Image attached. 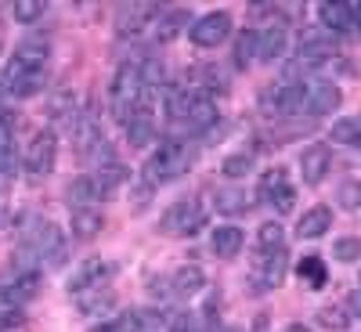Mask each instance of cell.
<instances>
[{
    "label": "cell",
    "instance_id": "cell-1",
    "mask_svg": "<svg viewBox=\"0 0 361 332\" xmlns=\"http://www.w3.org/2000/svg\"><path fill=\"white\" fill-rule=\"evenodd\" d=\"M163 109H166V119L177 127H185L188 134H214V127L221 123V112H217V102L202 94L195 87H166L163 94Z\"/></svg>",
    "mask_w": 361,
    "mask_h": 332
},
{
    "label": "cell",
    "instance_id": "cell-2",
    "mask_svg": "<svg viewBox=\"0 0 361 332\" xmlns=\"http://www.w3.org/2000/svg\"><path fill=\"white\" fill-rule=\"evenodd\" d=\"M195 163V148L188 141H180V137H166L152 156L145 159L141 166V180L148 188H159V185H170V180L177 177H185Z\"/></svg>",
    "mask_w": 361,
    "mask_h": 332
},
{
    "label": "cell",
    "instance_id": "cell-3",
    "mask_svg": "<svg viewBox=\"0 0 361 332\" xmlns=\"http://www.w3.org/2000/svg\"><path fill=\"white\" fill-rule=\"evenodd\" d=\"M145 94V80H141V62H123L116 69L112 83H109V105L116 123H127V116L134 112L137 98Z\"/></svg>",
    "mask_w": 361,
    "mask_h": 332
},
{
    "label": "cell",
    "instance_id": "cell-4",
    "mask_svg": "<svg viewBox=\"0 0 361 332\" xmlns=\"http://www.w3.org/2000/svg\"><path fill=\"white\" fill-rule=\"evenodd\" d=\"M260 112L267 119H296V116H307L304 112V87L300 83H275V87H264L260 98H257Z\"/></svg>",
    "mask_w": 361,
    "mask_h": 332
},
{
    "label": "cell",
    "instance_id": "cell-5",
    "mask_svg": "<svg viewBox=\"0 0 361 332\" xmlns=\"http://www.w3.org/2000/svg\"><path fill=\"white\" fill-rule=\"evenodd\" d=\"M54 163H58V134L51 127H44L33 134L29 148L22 152V173L29 180H44V177H51Z\"/></svg>",
    "mask_w": 361,
    "mask_h": 332
},
{
    "label": "cell",
    "instance_id": "cell-6",
    "mask_svg": "<svg viewBox=\"0 0 361 332\" xmlns=\"http://www.w3.org/2000/svg\"><path fill=\"white\" fill-rule=\"evenodd\" d=\"M257 195H260V202H264L267 209H275L279 217H286V214H293V209H296V188L289 185L286 166H271V170H264Z\"/></svg>",
    "mask_w": 361,
    "mask_h": 332
},
{
    "label": "cell",
    "instance_id": "cell-7",
    "mask_svg": "<svg viewBox=\"0 0 361 332\" xmlns=\"http://www.w3.org/2000/svg\"><path fill=\"white\" fill-rule=\"evenodd\" d=\"M163 4H123L116 11V33L123 40H148Z\"/></svg>",
    "mask_w": 361,
    "mask_h": 332
},
{
    "label": "cell",
    "instance_id": "cell-8",
    "mask_svg": "<svg viewBox=\"0 0 361 332\" xmlns=\"http://www.w3.org/2000/svg\"><path fill=\"white\" fill-rule=\"evenodd\" d=\"M44 87H47V69H25L8 62L4 73H0V94L8 98H33Z\"/></svg>",
    "mask_w": 361,
    "mask_h": 332
},
{
    "label": "cell",
    "instance_id": "cell-9",
    "mask_svg": "<svg viewBox=\"0 0 361 332\" xmlns=\"http://www.w3.org/2000/svg\"><path fill=\"white\" fill-rule=\"evenodd\" d=\"M112 275H116V264H109V260H102V257H90V260H83L73 275H69L66 289H69V296H87V293L105 289Z\"/></svg>",
    "mask_w": 361,
    "mask_h": 332
},
{
    "label": "cell",
    "instance_id": "cell-10",
    "mask_svg": "<svg viewBox=\"0 0 361 332\" xmlns=\"http://www.w3.org/2000/svg\"><path fill=\"white\" fill-rule=\"evenodd\" d=\"M163 228L170 235H180V238H192L206 228V209L199 199H180L166 209V217H163Z\"/></svg>",
    "mask_w": 361,
    "mask_h": 332
},
{
    "label": "cell",
    "instance_id": "cell-11",
    "mask_svg": "<svg viewBox=\"0 0 361 332\" xmlns=\"http://www.w3.org/2000/svg\"><path fill=\"white\" fill-rule=\"evenodd\" d=\"M300 87H304V112H307V119L333 116L340 109V102H343L340 87L333 80H304Z\"/></svg>",
    "mask_w": 361,
    "mask_h": 332
},
{
    "label": "cell",
    "instance_id": "cell-12",
    "mask_svg": "<svg viewBox=\"0 0 361 332\" xmlns=\"http://www.w3.org/2000/svg\"><path fill=\"white\" fill-rule=\"evenodd\" d=\"M228 37H231V15L228 11H209V15L195 18L188 29V40L195 47H221Z\"/></svg>",
    "mask_w": 361,
    "mask_h": 332
},
{
    "label": "cell",
    "instance_id": "cell-13",
    "mask_svg": "<svg viewBox=\"0 0 361 332\" xmlns=\"http://www.w3.org/2000/svg\"><path fill=\"white\" fill-rule=\"evenodd\" d=\"M40 282H44L40 271H11V278L0 282V304L4 307L25 304V300H33L40 293Z\"/></svg>",
    "mask_w": 361,
    "mask_h": 332
},
{
    "label": "cell",
    "instance_id": "cell-14",
    "mask_svg": "<svg viewBox=\"0 0 361 332\" xmlns=\"http://www.w3.org/2000/svg\"><path fill=\"white\" fill-rule=\"evenodd\" d=\"M333 170V148L329 145H307L304 152H300V177H304V185H322L325 173Z\"/></svg>",
    "mask_w": 361,
    "mask_h": 332
},
{
    "label": "cell",
    "instance_id": "cell-15",
    "mask_svg": "<svg viewBox=\"0 0 361 332\" xmlns=\"http://www.w3.org/2000/svg\"><path fill=\"white\" fill-rule=\"evenodd\" d=\"M47 58H51V40L44 33H33V37H22L11 51V62L15 66H25V69H47Z\"/></svg>",
    "mask_w": 361,
    "mask_h": 332
},
{
    "label": "cell",
    "instance_id": "cell-16",
    "mask_svg": "<svg viewBox=\"0 0 361 332\" xmlns=\"http://www.w3.org/2000/svg\"><path fill=\"white\" fill-rule=\"evenodd\" d=\"M318 22L329 29V37H347V33H354V4H347V0H325V4H318Z\"/></svg>",
    "mask_w": 361,
    "mask_h": 332
},
{
    "label": "cell",
    "instance_id": "cell-17",
    "mask_svg": "<svg viewBox=\"0 0 361 332\" xmlns=\"http://www.w3.org/2000/svg\"><path fill=\"white\" fill-rule=\"evenodd\" d=\"M253 271H257V282H260L264 289H279V285L286 282V271H289V253H286V246H282V250H271V253H260Z\"/></svg>",
    "mask_w": 361,
    "mask_h": 332
},
{
    "label": "cell",
    "instance_id": "cell-18",
    "mask_svg": "<svg viewBox=\"0 0 361 332\" xmlns=\"http://www.w3.org/2000/svg\"><path fill=\"white\" fill-rule=\"evenodd\" d=\"M185 25H188V11L185 8H170L163 4L156 25H152V37L148 40H156V44H166V40H177L180 33H185Z\"/></svg>",
    "mask_w": 361,
    "mask_h": 332
},
{
    "label": "cell",
    "instance_id": "cell-19",
    "mask_svg": "<svg viewBox=\"0 0 361 332\" xmlns=\"http://www.w3.org/2000/svg\"><path fill=\"white\" fill-rule=\"evenodd\" d=\"M214 209L224 217H243V214H250V195L235 185H221V188H214Z\"/></svg>",
    "mask_w": 361,
    "mask_h": 332
},
{
    "label": "cell",
    "instance_id": "cell-20",
    "mask_svg": "<svg viewBox=\"0 0 361 332\" xmlns=\"http://www.w3.org/2000/svg\"><path fill=\"white\" fill-rule=\"evenodd\" d=\"M69 217H73V235L76 238H94L105 228V214L98 206H73Z\"/></svg>",
    "mask_w": 361,
    "mask_h": 332
},
{
    "label": "cell",
    "instance_id": "cell-21",
    "mask_svg": "<svg viewBox=\"0 0 361 332\" xmlns=\"http://www.w3.org/2000/svg\"><path fill=\"white\" fill-rule=\"evenodd\" d=\"M329 228H333V209L329 206H311V209H304V217L296 221L300 238H322Z\"/></svg>",
    "mask_w": 361,
    "mask_h": 332
},
{
    "label": "cell",
    "instance_id": "cell-22",
    "mask_svg": "<svg viewBox=\"0 0 361 332\" xmlns=\"http://www.w3.org/2000/svg\"><path fill=\"white\" fill-rule=\"evenodd\" d=\"M286 47H289L286 25H267L264 33H260V51H257V58L271 66V62H279V58L286 54Z\"/></svg>",
    "mask_w": 361,
    "mask_h": 332
},
{
    "label": "cell",
    "instance_id": "cell-23",
    "mask_svg": "<svg viewBox=\"0 0 361 332\" xmlns=\"http://www.w3.org/2000/svg\"><path fill=\"white\" fill-rule=\"evenodd\" d=\"M243 242H246V235L238 231V228H231V224H224V228H217L214 235H209V250H214L221 260H231V257H238Z\"/></svg>",
    "mask_w": 361,
    "mask_h": 332
},
{
    "label": "cell",
    "instance_id": "cell-24",
    "mask_svg": "<svg viewBox=\"0 0 361 332\" xmlns=\"http://www.w3.org/2000/svg\"><path fill=\"white\" fill-rule=\"evenodd\" d=\"M202 285H206V275H202V267H195V264L177 267L170 275V293L173 296H195Z\"/></svg>",
    "mask_w": 361,
    "mask_h": 332
},
{
    "label": "cell",
    "instance_id": "cell-25",
    "mask_svg": "<svg viewBox=\"0 0 361 332\" xmlns=\"http://www.w3.org/2000/svg\"><path fill=\"white\" fill-rule=\"evenodd\" d=\"M257 51H260V29H243L238 40H235V66L246 69L257 58Z\"/></svg>",
    "mask_w": 361,
    "mask_h": 332
},
{
    "label": "cell",
    "instance_id": "cell-26",
    "mask_svg": "<svg viewBox=\"0 0 361 332\" xmlns=\"http://www.w3.org/2000/svg\"><path fill=\"white\" fill-rule=\"evenodd\" d=\"M253 166H257V152H231V156L221 163V173H224L228 180H243V177L253 173Z\"/></svg>",
    "mask_w": 361,
    "mask_h": 332
},
{
    "label": "cell",
    "instance_id": "cell-27",
    "mask_svg": "<svg viewBox=\"0 0 361 332\" xmlns=\"http://www.w3.org/2000/svg\"><path fill=\"white\" fill-rule=\"evenodd\" d=\"M314 321H318L322 328H329V332H347V328L354 325V318H350L347 307H318Z\"/></svg>",
    "mask_w": 361,
    "mask_h": 332
},
{
    "label": "cell",
    "instance_id": "cell-28",
    "mask_svg": "<svg viewBox=\"0 0 361 332\" xmlns=\"http://www.w3.org/2000/svg\"><path fill=\"white\" fill-rule=\"evenodd\" d=\"M282 246H286L282 224H279V221H264V224L257 228V250H260V253H271V250H282Z\"/></svg>",
    "mask_w": 361,
    "mask_h": 332
},
{
    "label": "cell",
    "instance_id": "cell-29",
    "mask_svg": "<svg viewBox=\"0 0 361 332\" xmlns=\"http://www.w3.org/2000/svg\"><path fill=\"white\" fill-rule=\"evenodd\" d=\"M44 15H47L44 0H15V4H11V18L22 22V25H33V22H40Z\"/></svg>",
    "mask_w": 361,
    "mask_h": 332
},
{
    "label": "cell",
    "instance_id": "cell-30",
    "mask_svg": "<svg viewBox=\"0 0 361 332\" xmlns=\"http://www.w3.org/2000/svg\"><path fill=\"white\" fill-rule=\"evenodd\" d=\"M336 202H340V209H361V180L357 177H347V180H340V188H336Z\"/></svg>",
    "mask_w": 361,
    "mask_h": 332
},
{
    "label": "cell",
    "instance_id": "cell-31",
    "mask_svg": "<svg viewBox=\"0 0 361 332\" xmlns=\"http://www.w3.org/2000/svg\"><path fill=\"white\" fill-rule=\"evenodd\" d=\"M357 137H361V119L357 116H347V119H340V123H333V141L336 145H357Z\"/></svg>",
    "mask_w": 361,
    "mask_h": 332
},
{
    "label": "cell",
    "instance_id": "cell-32",
    "mask_svg": "<svg viewBox=\"0 0 361 332\" xmlns=\"http://www.w3.org/2000/svg\"><path fill=\"white\" fill-rule=\"evenodd\" d=\"M80 300V311L83 314H102V311H109L112 307V293L109 289H98V293H87V296H76Z\"/></svg>",
    "mask_w": 361,
    "mask_h": 332
},
{
    "label": "cell",
    "instance_id": "cell-33",
    "mask_svg": "<svg viewBox=\"0 0 361 332\" xmlns=\"http://www.w3.org/2000/svg\"><path fill=\"white\" fill-rule=\"evenodd\" d=\"M296 275L307 278L311 285H325V278H329V275H325V264H322L318 257H304V260H300V264H296Z\"/></svg>",
    "mask_w": 361,
    "mask_h": 332
},
{
    "label": "cell",
    "instance_id": "cell-34",
    "mask_svg": "<svg viewBox=\"0 0 361 332\" xmlns=\"http://www.w3.org/2000/svg\"><path fill=\"white\" fill-rule=\"evenodd\" d=\"M333 257H336V260H343V264H354V260H361V238H357V235L336 238V242H333Z\"/></svg>",
    "mask_w": 361,
    "mask_h": 332
},
{
    "label": "cell",
    "instance_id": "cell-35",
    "mask_svg": "<svg viewBox=\"0 0 361 332\" xmlns=\"http://www.w3.org/2000/svg\"><path fill=\"white\" fill-rule=\"evenodd\" d=\"M116 328L119 332H145V314L141 311H127L116 318Z\"/></svg>",
    "mask_w": 361,
    "mask_h": 332
},
{
    "label": "cell",
    "instance_id": "cell-36",
    "mask_svg": "<svg viewBox=\"0 0 361 332\" xmlns=\"http://www.w3.org/2000/svg\"><path fill=\"white\" fill-rule=\"evenodd\" d=\"M22 325V311L18 307H4L0 311V328H18Z\"/></svg>",
    "mask_w": 361,
    "mask_h": 332
},
{
    "label": "cell",
    "instance_id": "cell-37",
    "mask_svg": "<svg viewBox=\"0 0 361 332\" xmlns=\"http://www.w3.org/2000/svg\"><path fill=\"white\" fill-rule=\"evenodd\" d=\"M170 332H199V321H195V318H188V314H180V318H173Z\"/></svg>",
    "mask_w": 361,
    "mask_h": 332
},
{
    "label": "cell",
    "instance_id": "cell-38",
    "mask_svg": "<svg viewBox=\"0 0 361 332\" xmlns=\"http://www.w3.org/2000/svg\"><path fill=\"white\" fill-rule=\"evenodd\" d=\"M347 311H350V314H357V318H361V289H357V293H354V296H350V300H347Z\"/></svg>",
    "mask_w": 361,
    "mask_h": 332
},
{
    "label": "cell",
    "instance_id": "cell-39",
    "mask_svg": "<svg viewBox=\"0 0 361 332\" xmlns=\"http://www.w3.org/2000/svg\"><path fill=\"white\" fill-rule=\"evenodd\" d=\"M90 332H119L116 321H98V325H90Z\"/></svg>",
    "mask_w": 361,
    "mask_h": 332
},
{
    "label": "cell",
    "instance_id": "cell-40",
    "mask_svg": "<svg viewBox=\"0 0 361 332\" xmlns=\"http://www.w3.org/2000/svg\"><path fill=\"white\" fill-rule=\"evenodd\" d=\"M354 4V33H361V0H350Z\"/></svg>",
    "mask_w": 361,
    "mask_h": 332
},
{
    "label": "cell",
    "instance_id": "cell-41",
    "mask_svg": "<svg viewBox=\"0 0 361 332\" xmlns=\"http://www.w3.org/2000/svg\"><path fill=\"white\" fill-rule=\"evenodd\" d=\"M286 332H311V328H307V325H289Z\"/></svg>",
    "mask_w": 361,
    "mask_h": 332
},
{
    "label": "cell",
    "instance_id": "cell-42",
    "mask_svg": "<svg viewBox=\"0 0 361 332\" xmlns=\"http://www.w3.org/2000/svg\"><path fill=\"white\" fill-rule=\"evenodd\" d=\"M354 148H357V152H361V137H357V145H354Z\"/></svg>",
    "mask_w": 361,
    "mask_h": 332
},
{
    "label": "cell",
    "instance_id": "cell-43",
    "mask_svg": "<svg viewBox=\"0 0 361 332\" xmlns=\"http://www.w3.org/2000/svg\"><path fill=\"white\" fill-rule=\"evenodd\" d=\"M231 332H235V328H231Z\"/></svg>",
    "mask_w": 361,
    "mask_h": 332
}]
</instances>
